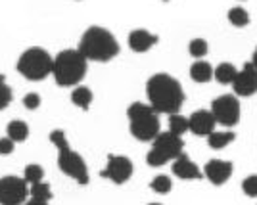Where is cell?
Returning <instances> with one entry per match:
<instances>
[{
	"mask_svg": "<svg viewBox=\"0 0 257 205\" xmlns=\"http://www.w3.org/2000/svg\"><path fill=\"white\" fill-rule=\"evenodd\" d=\"M77 50L85 56L86 60L109 62L111 58H115L119 54V43L117 39L104 27H88L83 33Z\"/></svg>",
	"mask_w": 257,
	"mask_h": 205,
	"instance_id": "cell-2",
	"label": "cell"
},
{
	"mask_svg": "<svg viewBox=\"0 0 257 205\" xmlns=\"http://www.w3.org/2000/svg\"><path fill=\"white\" fill-rule=\"evenodd\" d=\"M242 190H244V194H246V195L255 197V195H257V174L247 176L246 180L242 182Z\"/></svg>",
	"mask_w": 257,
	"mask_h": 205,
	"instance_id": "cell-28",
	"label": "cell"
},
{
	"mask_svg": "<svg viewBox=\"0 0 257 205\" xmlns=\"http://www.w3.org/2000/svg\"><path fill=\"white\" fill-rule=\"evenodd\" d=\"M100 176H104L115 184L127 182L133 176V161L125 155H107V165L100 173Z\"/></svg>",
	"mask_w": 257,
	"mask_h": 205,
	"instance_id": "cell-10",
	"label": "cell"
},
{
	"mask_svg": "<svg viewBox=\"0 0 257 205\" xmlns=\"http://www.w3.org/2000/svg\"><path fill=\"white\" fill-rule=\"evenodd\" d=\"M152 142L154 146L150 153L146 155V161L150 167H161L171 159H177L179 155H182V150H184L182 138L173 132H160Z\"/></svg>",
	"mask_w": 257,
	"mask_h": 205,
	"instance_id": "cell-7",
	"label": "cell"
},
{
	"mask_svg": "<svg viewBox=\"0 0 257 205\" xmlns=\"http://www.w3.org/2000/svg\"><path fill=\"white\" fill-rule=\"evenodd\" d=\"M127 115L128 123H131V132L137 140L150 142L160 134V117H158V111L152 106L135 102L128 106Z\"/></svg>",
	"mask_w": 257,
	"mask_h": 205,
	"instance_id": "cell-5",
	"label": "cell"
},
{
	"mask_svg": "<svg viewBox=\"0 0 257 205\" xmlns=\"http://www.w3.org/2000/svg\"><path fill=\"white\" fill-rule=\"evenodd\" d=\"M14 144L16 142L12 140V138H0V155H10L12 151H14Z\"/></svg>",
	"mask_w": 257,
	"mask_h": 205,
	"instance_id": "cell-30",
	"label": "cell"
},
{
	"mask_svg": "<svg viewBox=\"0 0 257 205\" xmlns=\"http://www.w3.org/2000/svg\"><path fill=\"white\" fill-rule=\"evenodd\" d=\"M188 50H190V54L194 58H202V56L207 54V43H205L204 39H194L190 46H188Z\"/></svg>",
	"mask_w": 257,
	"mask_h": 205,
	"instance_id": "cell-27",
	"label": "cell"
},
{
	"mask_svg": "<svg viewBox=\"0 0 257 205\" xmlns=\"http://www.w3.org/2000/svg\"><path fill=\"white\" fill-rule=\"evenodd\" d=\"M232 174V163L223 161V159H211V161L205 165V176L215 184V186H221L225 184Z\"/></svg>",
	"mask_w": 257,
	"mask_h": 205,
	"instance_id": "cell-13",
	"label": "cell"
},
{
	"mask_svg": "<svg viewBox=\"0 0 257 205\" xmlns=\"http://www.w3.org/2000/svg\"><path fill=\"white\" fill-rule=\"evenodd\" d=\"M25 205H48V201H41V199H33L31 197V201H27Z\"/></svg>",
	"mask_w": 257,
	"mask_h": 205,
	"instance_id": "cell-31",
	"label": "cell"
},
{
	"mask_svg": "<svg viewBox=\"0 0 257 205\" xmlns=\"http://www.w3.org/2000/svg\"><path fill=\"white\" fill-rule=\"evenodd\" d=\"M173 173L177 174L179 178H184V180H198V178H202L200 167L190 157H186L184 153L175 159V163H173Z\"/></svg>",
	"mask_w": 257,
	"mask_h": 205,
	"instance_id": "cell-14",
	"label": "cell"
},
{
	"mask_svg": "<svg viewBox=\"0 0 257 205\" xmlns=\"http://www.w3.org/2000/svg\"><path fill=\"white\" fill-rule=\"evenodd\" d=\"M86 60L79 50H62L54 58L52 75L60 87H73L86 75Z\"/></svg>",
	"mask_w": 257,
	"mask_h": 205,
	"instance_id": "cell-3",
	"label": "cell"
},
{
	"mask_svg": "<svg viewBox=\"0 0 257 205\" xmlns=\"http://www.w3.org/2000/svg\"><path fill=\"white\" fill-rule=\"evenodd\" d=\"M50 142L58 148V165L65 174L73 176L79 184H88V171L85 159L71 150L69 142L65 138L64 130L56 129L50 132Z\"/></svg>",
	"mask_w": 257,
	"mask_h": 205,
	"instance_id": "cell-4",
	"label": "cell"
},
{
	"mask_svg": "<svg viewBox=\"0 0 257 205\" xmlns=\"http://www.w3.org/2000/svg\"><path fill=\"white\" fill-rule=\"evenodd\" d=\"M211 113L217 123H221L225 127H234L240 121V102L232 94H223L213 100Z\"/></svg>",
	"mask_w": 257,
	"mask_h": 205,
	"instance_id": "cell-8",
	"label": "cell"
},
{
	"mask_svg": "<svg viewBox=\"0 0 257 205\" xmlns=\"http://www.w3.org/2000/svg\"><path fill=\"white\" fill-rule=\"evenodd\" d=\"M29 195L27 180L20 176L0 178V205H22Z\"/></svg>",
	"mask_w": 257,
	"mask_h": 205,
	"instance_id": "cell-9",
	"label": "cell"
},
{
	"mask_svg": "<svg viewBox=\"0 0 257 205\" xmlns=\"http://www.w3.org/2000/svg\"><path fill=\"white\" fill-rule=\"evenodd\" d=\"M43 176H44V169L41 165H37V163H31V165H27L25 167V174H23V178L27 180V182H43Z\"/></svg>",
	"mask_w": 257,
	"mask_h": 205,
	"instance_id": "cell-23",
	"label": "cell"
},
{
	"mask_svg": "<svg viewBox=\"0 0 257 205\" xmlns=\"http://www.w3.org/2000/svg\"><path fill=\"white\" fill-rule=\"evenodd\" d=\"M236 134L234 132H230V130H225V132H217L213 130L209 136H207V142H209V146L213 148V150H223L226 148L230 142H234Z\"/></svg>",
	"mask_w": 257,
	"mask_h": 205,
	"instance_id": "cell-17",
	"label": "cell"
},
{
	"mask_svg": "<svg viewBox=\"0 0 257 205\" xmlns=\"http://www.w3.org/2000/svg\"><path fill=\"white\" fill-rule=\"evenodd\" d=\"M165 2H167V0H165Z\"/></svg>",
	"mask_w": 257,
	"mask_h": 205,
	"instance_id": "cell-34",
	"label": "cell"
},
{
	"mask_svg": "<svg viewBox=\"0 0 257 205\" xmlns=\"http://www.w3.org/2000/svg\"><path fill=\"white\" fill-rule=\"evenodd\" d=\"M6 130H8V138H12L14 142H23L29 136V127L23 121H12Z\"/></svg>",
	"mask_w": 257,
	"mask_h": 205,
	"instance_id": "cell-19",
	"label": "cell"
},
{
	"mask_svg": "<svg viewBox=\"0 0 257 205\" xmlns=\"http://www.w3.org/2000/svg\"><path fill=\"white\" fill-rule=\"evenodd\" d=\"M146 92L150 106L158 113H167V115L179 113V109L184 104V90L181 83L167 73H158L152 77L146 85Z\"/></svg>",
	"mask_w": 257,
	"mask_h": 205,
	"instance_id": "cell-1",
	"label": "cell"
},
{
	"mask_svg": "<svg viewBox=\"0 0 257 205\" xmlns=\"http://www.w3.org/2000/svg\"><path fill=\"white\" fill-rule=\"evenodd\" d=\"M190 77L196 83H207V81L213 79V67L207 62H196L190 67Z\"/></svg>",
	"mask_w": 257,
	"mask_h": 205,
	"instance_id": "cell-16",
	"label": "cell"
},
{
	"mask_svg": "<svg viewBox=\"0 0 257 205\" xmlns=\"http://www.w3.org/2000/svg\"><path fill=\"white\" fill-rule=\"evenodd\" d=\"M158 41H160L158 35H154L150 31H144V29H137V31H133L128 35V46L135 52H148Z\"/></svg>",
	"mask_w": 257,
	"mask_h": 205,
	"instance_id": "cell-15",
	"label": "cell"
},
{
	"mask_svg": "<svg viewBox=\"0 0 257 205\" xmlns=\"http://www.w3.org/2000/svg\"><path fill=\"white\" fill-rule=\"evenodd\" d=\"M12 88L6 85V81H4V75H0V109L8 108L12 104Z\"/></svg>",
	"mask_w": 257,
	"mask_h": 205,
	"instance_id": "cell-26",
	"label": "cell"
},
{
	"mask_svg": "<svg viewBox=\"0 0 257 205\" xmlns=\"http://www.w3.org/2000/svg\"><path fill=\"white\" fill-rule=\"evenodd\" d=\"M71 100H73V104L77 108L88 109L90 104H92V92H90V88L86 87H77L73 90V94H71Z\"/></svg>",
	"mask_w": 257,
	"mask_h": 205,
	"instance_id": "cell-20",
	"label": "cell"
},
{
	"mask_svg": "<svg viewBox=\"0 0 257 205\" xmlns=\"http://www.w3.org/2000/svg\"><path fill=\"white\" fill-rule=\"evenodd\" d=\"M23 104H25L27 109H37L41 106V96H39L37 92H29L27 96L23 98Z\"/></svg>",
	"mask_w": 257,
	"mask_h": 205,
	"instance_id": "cell-29",
	"label": "cell"
},
{
	"mask_svg": "<svg viewBox=\"0 0 257 205\" xmlns=\"http://www.w3.org/2000/svg\"><path fill=\"white\" fill-rule=\"evenodd\" d=\"M228 22L232 23L234 27H246L249 23V16L244 8H232L228 12Z\"/></svg>",
	"mask_w": 257,
	"mask_h": 205,
	"instance_id": "cell-24",
	"label": "cell"
},
{
	"mask_svg": "<svg viewBox=\"0 0 257 205\" xmlns=\"http://www.w3.org/2000/svg\"><path fill=\"white\" fill-rule=\"evenodd\" d=\"M188 125H190V130H192L196 136H209V134L215 130L217 121H215L211 111L198 109V111H194L192 115H190Z\"/></svg>",
	"mask_w": 257,
	"mask_h": 205,
	"instance_id": "cell-12",
	"label": "cell"
},
{
	"mask_svg": "<svg viewBox=\"0 0 257 205\" xmlns=\"http://www.w3.org/2000/svg\"><path fill=\"white\" fill-rule=\"evenodd\" d=\"M232 88L238 96H251L257 92V69L251 62H247L244 65V69L236 73V79L232 81Z\"/></svg>",
	"mask_w": 257,
	"mask_h": 205,
	"instance_id": "cell-11",
	"label": "cell"
},
{
	"mask_svg": "<svg viewBox=\"0 0 257 205\" xmlns=\"http://www.w3.org/2000/svg\"><path fill=\"white\" fill-rule=\"evenodd\" d=\"M152 190L154 192H158V194H167V192H171V178L169 176H165V174H160V176H156L154 180H152Z\"/></svg>",
	"mask_w": 257,
	"mask_h": 205,
	"instance_id": "cell-25",
	"label": "cell"
},
{
	"mask_svg": "<svg viewBox=\"0 0 257 205\" xmlns=\"http://www.w3.org/2000/svg\"><path fill=\"white\" fill-rule=\"evenodd\" d=\"M236 67L232 64H221L217 65V69L213 71V77L221 83V85H232V81L236 79Z\"/></svg>",
	"mask_w": 257,
	"mask_h": 205,
	"instance_id": "cell-18",
	"label": "cell"
},
{
	"mask_svg": "<svg viewBox=\"0 0 257 205\" xmlns=\"http://www.w3.org/2000/svg\"><path fill=\"white\" fill-rule=\"evenodd\" d=\"M188 129H190L188 119L182 117L181 113H173L171 119H169V132L177 134V136H181L182 132H186Z\"/></svg>",
	"mask_w": 257,
	"mask_h": 205,
	"instance_id": "cell-22",
	"label": "cell"
},
{
	"mask_svg": "<svg viewBox=\"0 0 257 205\" xmlns=\"http://www.w3.org/2000/svg\"><path fill=\"white\" fill-rule=\"evenodd\" d=\"M29 194L33 199H41V201H50L52 199V190L46 182H35L29 188Z\"/></svg>",
	"mask_w": 257,
	"mask_h": 205,
	"instance_id": "cell-21",
	"label": "cell"
},
{
	"mask_svg": "<svg viewBox=\"0 0 257 205\" xmlns=\"http://www.w3.org/2000/svg\"><path fill=\"white\" fill-rule=\"evenodd\" d=\"M150 205H161V203H150Z\"/></svg>",
	"mask_w": 257,
	"mask_h": 205,
	"instance_id": "cell-33",
	"label": "cell"
},
{
	"mask_svg": "<svg viewBox=\"0 0 257 205\" xmlns=\"http://www.w3.org/2000/svg\"><path fill=\"white\" fill-rule=\"evenodd\" d=\"M251 64H253V67L257 69V48H255V52H253V58H251Z\"/></svg>",
	"mask_w": 257,
	"mask_h": 205,
	"instance_id": "cell-32",
	"label": "cell"
},
{
	"mask_svg": "<svg viewBox=\"0 0 257 205\" xmlns=\"http://www.w3.org/2000/svg\"><path fill=\"white\" fill-rule=\"evenodd\" d=\"M54 60L44 48H29L20 56L18 71L29 81H43L52 73Z\"/></svg>",
	"mask_w": 257,
	"mask_h": 205,
	"instance_id": "cell-6",
	"label": "cell"
}]
</instances>
